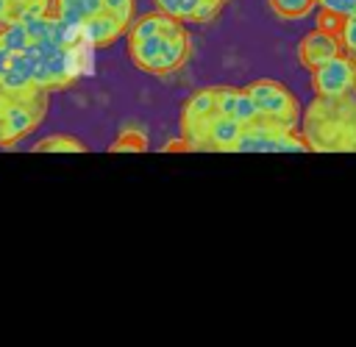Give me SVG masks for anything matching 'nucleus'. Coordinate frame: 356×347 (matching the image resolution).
Wrapping results in <instances>:
<instances>
[{
  "mask_svg": "<svg viewBox=\"0 0 356 347\" xmlns=\"http://www.w3.org/2000/svg\"><path fill=\"white\" fill-rule=\"evenodd\" d=\"M92 39L64 25L56 11L0 28V89L58 92L92 72Z\"/></svg>",
  "mask_w": 356,
  "mask_h": 347,
  "instance_id": "f257e3e1",
  "label": "nucleus"
},
{
  "mask_svg": "<svg viewBox=\"0 0 356 347\" xmlns=\"http://www.w3.org/2000/svg\"><path fill=\"white\" fill-rule=\"evenodd\" d=\"M125 44L131 64L156 78L181 72L192 56V36L186 31V22L161 8H153L134 19L125 33Z\"/></svg>",
  "mask_w": 356,
  "mask_h": 347,
  "instance_id": "f03ea898",
  "label": "nucleus"
},
{
  "mask_svg": "<svg viewBox=\"0 0 356 347\" xmlns=\"http://www.w3.org/2000/svg\"><path fill=\"white\" fill-rule=\"evenodd\" d=\"M300 136L314 153H356V92L317 97L300 117Z\"/></svg>",
  "mask_w": 356,
  "mask_h": 347,
  "instance_id": "7ed1b4c3",
  "label": "nucleus"
},
{
  "mask_svg": "<svg viewBox=\"0 0 356 347\" xmlns=\"http://www.w3.org/2000/svg\"><path fill=\"white\" fill-rule=\"evenodd\" d=\"M47 117V92L0 89V147H14Z\"/></svg>",
  "mask_w": 356,
  "mask_h": 347,
  "instance_id": "20e7f679",
  "label": "nucleus"
},
{
  "mask_svg": "<svg viewBox=\"0 0 356 347\" xmlns=\"http://www.w3.org/2000/svg\"><path fill=\"white\" fill-rule=\"evenodd\" d=\"M245 92L250 94V100L256 103V111L261 119L267 122H275V125H284V128H295L300 130V105H298V97L278 81L273 78H259V81H250L245 86Z\"/></svg>",
  "mask_w": 356,
  "mask_h": 347,
  "instance_id": "39448f33",
  "label": "nucleus"
},
{
  "mask_svg": "<svg viewBox=\"0 0 356 347\" xmlns=\"http://www.w3.org/2000/svg\"><path fill=\"white\" fill-rule=\"evenodd\" d=\"M309 144L295 128H284L267 119H256L242 128L234 153H306Z\"/></svg>",
  "mask_w": 356,
  "mask_h": 347,
  "instance_id": "423d86ee",
  "label": "nucleus"
},
{
  "mask_svg": "<svg viewBox=\"0 0 356 347\" xmlns=\"http://www.w3.org/2000/svg\"><path fill=\"white\" fill-rule=\"evenodd\" d=\"M312 89L317 97H345L356 92V58L345 50L328 64L312 72Z\"/></svg>",
  "mask_w": 356,
  "mask_h": 347,
  "instance_id": "0eeeda50",
  "label": "nucleus"
},
{
  "mask_svg": "<svg viewBox=\"0 0 356 347\" xmlns=\"http://www.w3.org/2000/svg\"><path fill=\"white\" fill-rule=\"evenodd\" d=\"M220 114V105H217V89L209 86V89H197L186 97L184 108H181V136L186 139L189 150H195L200 133L209 128V122Z\"/></svg>",
  "mask_w": 356,
  "mask_h": 347,
  "instance_id": "6e6552de",
  "label": "nucleus"
},
{
  "mask_svg": "<svg viewBox=\"0 0 356 347\" xmlns=\"http://www.w3.org/2000/svg\"><path fill=\"white\" fill-rule=\"evenodd\" d=\"M339 53H342L339 36H334V33H328V31H323V28L309 31V33L300 39V44H298V61H300V67H306L309 72H314L317 67L328 64V61H331L334 56H339Z\"/></svg>",
  "mask_w": 356,
  "mask_h": 347,
  "instance_id": "1a4fd4ad",
  "label": "nucleus"
},
{
  "mask_svg": "<svg viewBox=\"0 0 356 347\" xmlns=\"http://www.w3.org/2000/svg\"><path fill=\"white\" fill-rule=\"evenodd\" d=\"M242 122L234 119V117H225V114H217L209 128L200 133L195 150H214V153H234L239 136H242Z\"/></svg>",
  "mask_w": 356,
  "mask_h": 347,
  "instance_id": "9d476101",
  "label": "nucleus"
},
{
  "mask_svg": "<svg viewBox=\"0 0 356 347\" xmlns=\"http://www.w3.org/2000/svg\"><path fill=\"white\" fill-rule=\"evenodd\" d=\"M153 3H156V8L178 17L186 25L189 22L192 25H206L225 8L228 0H153Z\"/></svg>",
  "mask_w": 356,
  "mask_h": 347,
  "instance_id": "9b49d317",
  "label": "nucleus"
},
{
  "mask_svg": "<svg viewBox=\"0 0 356 347\" xmlns=\"http://www.w3.org/2000/svg\"><path fill=\"white\" fill-rule=\"evenodd\" d=\"M53 11L64 25L81 28V31L95 25L100 17L111 14L106 8V0H53Z\"/></svg>",
  "mask_w": 356,
  "mask_h": 347,
  "instance_id": "f8f14e48",
  "label": "nucleus"
},
{
  "mask_svg": "<svg viewBox=\"0 0 356 347\" xmlns=\"http://www.w3.org/2000/svg\"><path fill=\"white\" fill-rule=\"evenodd\" d=\"M214 89H217L220 114L234 117V119H239L242 125H250V122L261 119L259 111H256V103L250 100V94H248L245 89H236V86H214Z\"/></svg>",
  "mask_w": 356,
  "mask_h": 347,
  "instance_id": "ddd939ff",
  "label": "nucleus"
},
{
  "mask_svg": "<svg viewBox=\"0 0 356 347\" xmlns=\"http://www.w3.org/2000/svg\"><path fill=\"white\" fill-rule=\"evenodd\" d=\"M147 133L142 130V128H136V125H125L120 133H117V139L108 144V153H145L147 150Z\"/></svg>",
  "mask_w": 356,
  "mask_h": 347,
  "instance_id": "4468645a",
  "label": "nucleus"
},
{
  "mask_svg": "<svg viewBox=\"0 0 356 347\" xmlns=\"http://www.w3.org/2000/svg\"><path fill=\"white\" fill-rule=\"evenodd\" d=\"M89 147L78 139V136H67V133H53V136H44L39 139L31 153H86Z\"/></svg>",
  "mask_w": 356,
  "mask_h": 347,
  "instance_id": "2eb2a0df",
  "label": "nucleus"
},
{
  "mask_svg": "<svg viewBox=\"0 0 356 347\" xmlns=\"http://www.w3.org/2000/svg\"><path fill=\"white\" fill-rule=\"evenodd\" d=\"M267 6L281 19H303L320 8V0H267Z\"/></svg>",
  "mask_w": 356,
  "mask_h": 347,
  "instance_id": "dca6fc26",
  "label": "nucleus"
},
{
  "mask_svg": "<svg viewBox=\"0 0 356 347\" xmlns=\"http://www.w3.org/2000/svg\"><path fill=\"white\" fill-rule=\"evenodd\" d=\"M19 19H28L22 3L19 0H0V28H6L11 22H19Z\"/></svg>",
  "mask_w": 356,
  "mask_h": 347,
  "instance_id": "f3484780",
  "label": "nucleus"
},
{
  "mask_svg": "<svg viewBox=\"0 0 356 347\" xmlns=\"http://www.w3.org/2000/svg\"><path fill=\"white\" fill-rule=\"evenodd\" d=\"M106 8H108L117 19H122L128 28L134 25V8H136V0H106Z\"/></svg>",
  "mask_w": 356,
  "mask_h": 347,
  "instance_id": "a211bd4d",
  "label": "nucleus"
},
{
  "mask_svg": "<svg viewBox=\"0 0 356 347\" xmlns=\"http://www.w3.org/2000/svg\"><path fill=\"white\" fill-rule=\"evenodd\" d=\"M320 8L334 11L339 17H350V14H356V0H320Z\"/></svg>",
  "mask_w": 356,
  "mask_h": 347,
  "instance_id": "6ab92c4d",
  "label": "nucleus"
}]
</instances>
